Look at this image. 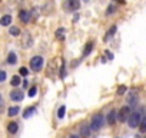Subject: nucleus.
<instances>
[{"instance_id": "1", "label": "nucleus", "mask_w": 146, "mask_h": 138, "mask_svg": "<svg viewBox=\"0 0 146 138\" xmlns=\"http://www.w3.org/2000/svg\"><path fill=\"white\" fill-rule=\"evenodd\" d=\"M102 125H103V115L100 112H98V114L93 115V118L90 121V129L92 131H98V129L102 128Z\"/></svg>"}, {"instance_id": "2", "label": "nucleus", "mask_w": 146, "mask_h": 138, "mask_svg": "<svg viewBox=\"0 0 146 138\" xmlns=\"http://www.w3.org/2000/svg\"><path fill=\"white\" fill-rule=\"evenodd\" d=\"M140 122H142V114L140 112H132L129 119H127V124L130 128H136V127H140Z\"/></svg>"}, {"instance_id": "3", "label": "nucleus", "mask_w": 146, "mask_h": 138, "mask_svg": "<svg viewBox=\"0 0 146 138\" xmlns=\"http://www.w3.org/2000/svg\"><path fill=\"white\" fill-rule=\"evenodd\" d=\"M42 66H43V58L42 56H33L30 59V68L33 69V71H36V72L40 71Z\"/></svg>"}, {"instance_id": "4", "label": "nucleus", "mask_w": 146, "mask_h": 138, "mask_svg": "<svg viewBox=\"0 0 146 138\" xmlns=\"http://www.w3.org/2000/svg\"><path fill=\"white\" fill-rule=\"evenodd\" d=\"M130 114H132V112H130V108H129V107H122L120 111H119V114H117V119H119L120 122H125V121L129 119Z\"/></svg>"}, {"instance_id": "5", "label": "nucleus", "mask_w": 146, "mask_h": 138, "mask_svg": "<svg viewBox=\"0 0 146 138\" xmlns=\"http://www.w3.org/2000/svg\"><path fill=\"white\" fill-rule=\"evenodd\" d=\"M22 45H23V48H30V46L33 45V39H32V36H30L29 33H25V35H23Z\"/></svg>"}, {"instance_id": "6", "label": "nucleus", "mask_w": 146, "mask_h": 138, "mask_svg": "<svg viewBox=\"0 0 146 138\" xmlns=\"http://www.w3.org/2000/svg\"><path fill=\"white\" fill-rule=\"evenodd\" d=\"M90 125H86V124H83L82 127H80V137L82 138H89V135H90Z\"/></svg>"}, {"instance_id": "7", "label": "nucleus", "mask_w": 146, "mask_h": 138, "mask_svg": "<svg viewBox=\"0 0 146 138\" xmlns=\"http://www.w3.org/2000/svg\"><path fill=\"white\" fill-rule=\"evenodd\" d=\"M19 19L23 22V23H29L30 22V13L27 10H20L19 12Z\"/></svg>"}, {"instance_id": "8", "label": "nucleus", "mask_w": 146, "mask_h": 138, "mask_svg": "<svg viewBox=\"0 0 146 138\" xmlns=\"http://www.w3.org/2000/svg\"><path fill=\"white\" fill-rule=\"evenodd\" d=\"M23 92L22 91H19V89H16V91H12L10 92V99H13V101H22L23 99Z\"/></svg>"}, {"instance_id": "9", "label": "nucleus", "mask_w": 146, "mask_h": 138, "mask_svg": "<svg viewBox=\"0 0 146 138\" xmlns=\"http://www.w3.org/2000/svg\"><path fill=\"white\" fill-rule=\"evenodd\" d=\"M116 119H117V112H116L115 109H112V111L108 114V124H109V125H115Z\"/></svg>"}, {"instance_id": "10", "label": "nucleus", "mask_w": 146, "mask_h": 138, "mask_svg": "<svg viewBox=\"0 0 146 138\" xmlns=\"http://www.w3.org/2000/svg\"><path fill=\"white\" fill-rule=\"evenodd\" d=\"M136 101H137V94H136V91H130V92L127 94V104H129V105H135Z\"/></svg>"}, {"instance_id": "11", "label": "nucleus", "mask_w": 146, "mask_h": 138, "mask_svg": "<svg viewBox=\"0 0 146 138\" xmlns=\"http://www.w3.org/2000/svg\"><path fill=\"white\" fill-rule=\"evenodd\" d=\"M79 7H80L79 0H69V9L70 10H79Z\"/></svg>"}, {"instance_id": "12", "label": "nucleus", "mask_w": 146, "mask_h": 138, "mask_svg": "<svg viewBox=\"0 0 146 138\" xmlns=\"http://www.w3.org/2000/svg\"><path fill=\"white\" fill-rule=\"evenodd\" d=\"M12 23V16L10 15H5L2 19H0V25L2 26H9Z\"/></svg>"}, {"instance_id": "13", "label": "nucleus", "mask_w": 146, "mask_h": 138, "mask_svg": "<svg viewBox=\"0 0 146 138\" xmlns=\"http://www.w3.org/2000/svg\"><path fill=\"white\" fill-rule=\"evenodd\" d=\"M17 129H19V125H17L16 122H10V124L7 125V131H9L10 134H16Z\"/></svg>"}, {"instance_id": "14", "label": "nucleus", "mask_w": 146, "mask_h": 138, "mask_svg": "<svg viewBox=\"0 0 146 138\" xmlns=\"http://www.w3.org/2000/svg\"><path fill=\"white\" fill-rule=\"evenodd\" d=\"M64 33H66V30H64L63 27H59V29L56 30V39L63 40V39H64Z\"/></svg>"}, {"instance_id": "15", "label": "nucleus", "mask_w": 146, "mask_h": 138, "mask_svg": "<svg viewBox=\"0 0 146 138\" xmlns=\"http://www.w3.org/2000/svg\"><path fill=\"white\" fill-rule=\"evenodd\" d=\"M7 62H9L10 65H15V63L17 62V56H16L15 52H10V53H9V56H7Z\"/></svg>"}, {"instance_id": "16", "label": "nucleus", "mask_w": 146, "mask_h": 138, "mask_svg": "<svg viewBox=\"0 0 146 138\" xmlns=\"http://www.w3.org/2000/svg\"><path fill=\"white\" fill-rule=\"evenodd\" d=\"M115 32H116V26H112V27L108 30V33H106V36H105V40H109V39L115 35Z\"/></svg>"}, {"instance_id": "17", "label": "nucleus", "mask_w": 146, "mask_h": 138, "mask_svg": "<svg viewBox=\"0 0 146 138\" xmlns=\"http://www.w3.org/2000/svg\"><path fill=\"white\" fill-rule=\"evenodd\" d=\"M35 112H36V108H33V107H32V108H27V109L25 111L23 117H25V118H30V117H32Z\"/></svg>"}, {"instance_id": "18", "label": "nucleus", "mask_w": 146, "mask_h": 138, "mask_svg": "<svg viewBox=\"0 0 146 138\" xmlns=\"http://www.w3.org/2000/svg\"><path fill=\"white\" fill-rule=\"evenodd\" d=\"M9 33H10L12 36H19V35H20V29L16 27V26H12V27L9 29Z\"/></svg>"}, {"instance_id": "19", "label": "nucleus", "mask_w": 146, "mask_h": 138, "mask_svg": "<svg viewBox=\"0 0 146 138\" xmlns=\"http://www.w3.org/2000/svg\"><path fill=\"white\" fill-rule=\"evenodd\" d=\"M92 49H93V43L92 42H89L88 45H86V48H85V52H83V56H88L90 52H92Z\"/></svg>"}, {"instance_id": "20", "label": "nucleus", "mask_w": 146, "mask_h": 138, "mask_svg": "<svg viewBox=\"0 0 146 138\" xmlns=\"http://www.w3.org/2000/svg\"><path fill=\"white\" fill-rule=\"evenodd\" d=\"M115 12H116V6H115L113 3H112V5H109V6H108V9H106V15H108V16H110V15H112V13H115Z\"/></svg>"}, {"instance_id": "21", "label": "nucleus", "mask_w": 146, "mask_h": 138, "mask_svg": "<svg viewBox=\"0 0 146 138\" xmlns=\"http://www.w3.org/2000/svg\"><path fill=\"white\" fill-rule=\"evenodd\" d=\"M19 107H12V108H9V115L10 117H15V115H17L19 114Z\"/></svg>"}, {"instance_id": "22", "label": "nucleus", "mask_w": 146, "mask_h": 138, "mask_svg": "<svg viewBox=\"0 0 146 138\" xmlns=\"http://www.w3.org/2000/svg\"><path fill=\"white\" fill-rule=\"evenodd\" d=\"M20 82H22L20 76H13V78H12V81H10V84H12L13 86H17V85H20Z\"/></svg>"}, {"instance_id": "23", "label": "nucleus", "mask_w": 146, "mask_h": 138, "mask_svg": "<svg viewBox=\"0 0 146 138\" xmlns=\"http://www.w3.org/2000/svg\"><path fill=\"white\" fill-rule=\"evenodd\" d=\"M127 92V86H125V85H120L119 88H117V95H125Z\"/></svg>"}, {"instance_id": "24", "label": "nucleus", "mask_w": 146, "mask_h": 138, "mask_svg": "<svg viewBox=\"0 0 146 138\" xmlns=\"http://www.w3.org/2000/svg\"><path fill=\"white\" fill-rule=\"evenodd\" d=\"M139 128H140V131H142V132H145V131H146V115L142 118V122H140V127H139Z\"/></svg>"}, {"instance_id": "25", "label": "nucleus", "mask_w": 146, "mask_h": 138, "mask_svg": "<svg viewBox=\"0 0 146 138\" xmlns=\"http://www.w3.org/2000/svg\"><path fill=\"white\" fill-rule=\"evenodd\" d=\"M64 112H66V107H60L59 111H57V117L59 118H63L64 117Z\"/></svg>"}, {"instance_id": "26", "label": "nucleus", "mask_w": 146, "mask_h": 138, "mask_svg": "<svg viewBox=\"0 0 146 138\" xmlns=\"http://www.w3.org/2000/svg\"><path fill=\"white\" fill-rule=\"evenodd\" d=\"M36 94H37V88H36V86H32V88L29 89V96H32V98H33Z\"/></svg>"}, {"instance_id": "27", "label": "nucleus", "mask_w": 146, "mask_h": 138, "mask_svg": "<svg viewBox=\"0 0 146 138\" xmlns=\"http://www.w3.org/2000/svg\"><path fill=\"white\" fill-rule=\"evenodd\" d=\"M29 71H27V68H20V75L22 76H27Z\"/></svg>"}, {"instance_id": "28", "label": "nucleus", "mask_w": 146, "mask_h": 138, "mask_svg": "<svg viewBox=\"0 0 146 138\" xmlns=\"http://www.w3.org/2000/svg\"><path fill=\"white\" fill-rule=\"evenodd\" d=\"M6 79V72L5 71H0V82H3Z\"/></svg>"}, {"instance_id": "29", "label": "nucleus", "mask_w": 146, "mask_h": 138, "mask_svg": "<svg viewBox=\"0 0 146 138\" xmlns=\"http://www.w3.org/2000/svg\"><path fill=\"white\" fill-rule=\"evenodd\" d=\"M105 55H106V56H108V59H110V60L115 58V56H113V53H112L110 50H106V52H105Z\"/></svg>"}, {"instance_id": "30", "label": "nucleus", "mask_w": 146, "mask_h": 138, "mask_svg": "<svg viewBox=\"0 0 146 138\" xmlns=\"http://www.w3.org/2000/svg\"><path fill=\"white\" fill-rule=\"evenodd\" d=\"M5 109V102H3V98H2V95H0V112H2Z\"/></svg>"}, {"instance_id": "31", "label": "nucleus", "mask_w": 146, "mask_h": 138, "mask_svg": "<svg viewBox=\"0 0 146 138\" xmlns=\"http://www.w3.org/2000/svg\"><path fill=\"white\" fill-rule=\"evenodd\" d=\"M116 2H119V3H125L126 0H116Z\"/></svg>"}, {"instance_id": "32", "label": "nucleus", "mask_w": 146, "mask_h": 138, "mask_svg": "<svg viewBox=\"0 0 146 138\" xmlns=\"http://www.w3.org/2000/svg\"><path fill=\"white\" fill-rule=\"evenodd\" d=\"M69 138H79V137H78V135H70Z\"/></svg>"}, {"instance_id": "33", "label": "nucleus", "mask_w": 146, "mask_h": 138, "mask_svg": "<svg viewBox=\"0 0 146 138\" xmlns=\"http://www.w3.org/2000/svg\"><path fill=\"white\" fill-rule=\"evenodd\" d=\"M85 2H86V3H88V2H90V0H85Z\"/></svg>"}]
</instances>
